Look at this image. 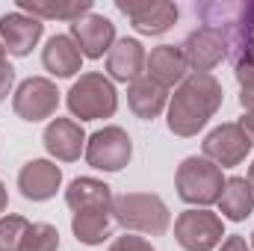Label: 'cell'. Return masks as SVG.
I'll use <instances>...</instances> for the list:
<instances>
[{
  "mask_svg": "<svg viewBox=\"0 0 254 251\" xmlns=\"http://www.w3.org/2000/svg\"><path fill=\"white\" fill-rule=\"evenodd\" d=\"M222 101H225L222 83L213 74H187V80L172 95L166 125L175 136H184V139L195 136L219 113Z\"/></svg>",
  "mask_w": 254,
  "mask_h": 251,
  "instance_id": "6da1fadb",
  "label": "cell"
},
{
  "mask_svg": "<svg viewBox=\"0 0 254 251\" xmlns=\"http://www.w3.org/2000/svg\"><path fill=\"white\" fill-rule=\"evenodd\" d=\"M113 222H119L125 231H139L151 237H163L169 231V207L154 192H125L113 195Z\"/></svg>",
  "mask_w": 254,
  "mask_h": 251,
  "instance_id": "7a4b0ae2",
  "label": "cell"
},
{
  "mask_svg": "<svg viewBox=\"0 0 254 251\" xmlns=\"http://www.w3.org/2000/svg\"><path fill=\"white\" fill-rule=\"evenodd\" d=\"M65 104H68L71 116L80 119V122L113 119L116 110H119V92H116L113 80L104 77L101 71H86V74H80V80H74V86L68 89Z\"/></svg>",
  "mask_w": 254,
  "mask_h": 251,
  "instance_id": "3957f363",
  "label": "cell"
},
{
  "mask_svg": "<svg viewBox=\"0 0 254 251\" xmlns=\"http://www.w3.org/2000/svg\"><path fill=\"white\" fill-rule=\"evenodd\" d=\"M225 181L228 178L222 175V169L216 163L204 160V157H187L178 166V175H175L178 198L192 204V207H201V210H207L210 204L219 201Z\"/></svg>",
  "mask_w": 254,
  "mask_h": 251,
  "instance_id": "277c9868",
  "label": "cell"
},
{
  "mask_svg": "<svg viewBox=\"0 0 254 251\" xmlns=\"http://www.w3.org/2000/svg\"><path fill=\"white\" fill-rule=\"evenodd\" d=\"M222 237H225L222 216H216L210 210L192 207L175 219V240L187 251H213L222 246Z\"/></svg>",
  "mask_w": 254,
  "mask_h": 251,
  "instance_id": "5b68a950",
  "label": "cell"
},
{
  "mask_svg": "<svg viewBox=\"0 0 254 251\" xmlns=\"http://www.w3.org/2000/svg\"><path fill=\"white\" fill-rule=\"evenodd\" d=\"M133 157V142L127 130L110 125L86 139V163L98 172H122Z\"/></svg>",
  "mask_w": 254,
  "mask_h": 251,
  "instance_id": "8992f818",
  "label": "cell"
},
{
  "mask_svg": "<svg viewBox=\"0 0 254 251\" xmlns=\"http://www.w3.org/2000/svg\"><path fill=\"white\" fill-rule=\"evenodd\" d=\"M60 107V92L48 77H27L12 98V110L24 122H45L57 113Z\"/></svg>",
  "mask_w": 254,
  "mask_h": 251,
  "instance_id": "52a82bcc",
  "label": "cell"
},
{
  "mask_svg": "<svg viewBox=\"0 0 254 251\" xmlns=\"http://www.w3.org/2000/svg\"><path fill=\"white\" fill-rule=\"evenodd\" d=\"M201 151H204V160L216 163L219 169H231L249 157L252 142L237 122H228V125H219L216 130L207 133V139L201 142Z\"/></svg>",
  "mask_w": 254,
  "mask_h": 251,
  "instance_id": "ba28073f",
  "label": "cell"
},
{
  "mask_svg": "<svg viewBox=\"0 0 254 251\" xmlns=\"http://www.w3.org/2000/svg\"><path fill=\"white\" fill-rule=\"evenodd\" d=\"M116 6L142 36H163L178 21V6L172 0H116Z\"/></svg>",
  "mask_w": 254,
  "mask_h": 251,
  "instance_id": "9c48e42d",
  "label": "cell"
},
{
  "mask_svg": "<svg viewBox=\"0 0 254 251\" xmlns=\"http://www.w3.org/2000/svg\"><path fill=\"white\" fill-rule=\"evenodd\" d=\"M219 33L228 45L234 74L254 71V0H243V9H240L237 21L228 24L225 30H219Z\"/></svg>",
  "mask_w": 254,
  "mask_h": 251,
  "instance_id": "30bf717a",
  "label": "cell"
},
{
  "mask_svg": "<svg viewBox=\"0 0 254 251\" xmlns=\"http://www.w3.org/2000/svg\"><path fill=\"white\" fill-rule=\"evenodd\" d=\"M184 60L192 68V74H210L216 65L228 57V45L222 39V33L210 30V27H198L187 36V42L181 45Z\"/></svg>",
  "mask_w": 254,
  "mask_h": 251,
  "instance_id": "8fae6325",
  "label": "cell"
},
{
  "mask_svg": "<svg viewBox=\"0 0 254 251\" xmlns=\"http://www.w3.org/2000/svg\"><path fill=\"white\" fill-rule=\"evenodd\" d=\"M71 39L80 48L83 57L89 60H101L104 54H110V48L116 45V24L104 15H83L77 21H71Z\"/></svg>",
  "mask_w": 254,
  "mask_h": 251,
  "instance_id": "7c38bea8",
  "label": "cell"
},
{
  "mask_svg": "<svg viewBox=\"0 0 254 251\" xmlns=\"http://www.w3.org/2000/svg\"><path fill=\"white\" fill-rule=\"evenodd\" d=\"M45 33V24L24 12H6L0 15V42L12 57H27Z\"/></svg>",
  "mask_w": 254,
  "mask_h": 251,
  "instance_id": "4fadbf2b",
  "label": "cell"
},
{
  "mask_svg": "<svg viewBox=\"0 0 254 251\" xmlns=\"http://www.w3.org/2000/svg\"><path fill=\"white\" fill-rule=\"evenodd\" d=\"M86 139L89 136L83 133V127L74 119H60V116L42 133V142H45L48 154L63 160V163H74V160H80V154H86Z\"/></svg>",
  "mask_w": 254,
  "mask_h": 251,
  "instance_id": "5bb4252c",
  "label": "cell"
},
{
  "mask_svg": "<svg viewBox=\"0 0 254 251\" xmlns=\"http://www.w3.org/2000/svg\"><path fill=\"white\" fill-rule=\"evenodd\" d=\"M63 184V169L51 160H30L18 172V189L27 201H48Z\"/></svg>",
  "mask_w": 254,
  "mask_h": 251,
  "instance_id": "9a60e30c",
  "label": "cell"
},
{
  "mask_svg": "<svg viewBox=\"0 0 254 251\" xmlns=\"http://www.w3.org/2000/svg\"><path fill=\"white\" fill-rule=\"evenodd\" d=\"M145 63H148V57H145L142 42L125 36V39H119V42L110 48V54H107V74H110L113 80H119V83H133V80L142 77Z\"/></svg>",
  "mask_w": 254,
  "mask_h": 251,
  "instance_id": "2e32d148",
  "label": "cell"
},
{
  "mask_svg": "<svg viewBox=\"0 0 254 251\" xmlns=\"http://www.w3.org/2000/svg\"><path fill=\"white\" fill-rule=\"evenodd\" d=\"M145 71L154 83H160L163 89L175 86V83H184L187 80V71L190 65L184 60V51L178 45H160L151 51L148 63H145Z\"/></svg>",
  "mask_w": 254,
  "mask_h": 251,
  "instance_id": "e0dca14e",
  "label": "cell"
},
{
  "mask_svg": "<svg viewBox=\"0 0 254 251\" xmlns=\"http://www.w3.org/2000/svg\"><path fill=\"white\" fill-rule=\"evenodd\" d=\"M71 231L83 246H101L113 237V207H86L71 213Z\"/></svg>",
  "mask_w": 254,
  "mask_h": 251,
  "instance_id": "ac0fdd59",
  "label": "cell"
},
{
  "mask_svg": "<svg viewBox=\"0 0 254 251\" xmlns=\"http://www.w3.org/2000/svg\"><path fill=\"white\" fill-rule=\"evenodd\" d=\"M127 104H130V110L142 122H154L166 110V104H169V89H163L151 77H139L127 89Z\"/></svg>",
  "mask_w": 254,
  "mask_h": 251,
  "instance_id": "d6986e66",
  "label": "cell"
},
{
  "mask_svg": "<svg viewBox=\"0 0 254 251\" xmlns=\"http://www.w3.org/2000/svg\"><path fill=\"white\" fill-rule=\"evenodd\" d=\"M42 65L54 77H74L83 68V54L71 36H51L42 51Z\"/></svg>",
  "mask_w": 254,
  "mask_h": 251,
  "instance_id": "ffe728a7",
  "label": "cell"
},
{
  "mask_svg": "<svg viewBox=\"0 0 254 251\" xmlns=\"http://www.w3.org/2000/svg\"><path fill=\"white\" fill-rule=\"evenodd\" d=\"M219 213L231 222H246L254 210V189L246 178H228L219 195Z\"/></svg>",
  "mask_w": 254,
  "mask_h": 251,
  "instance_id": "44dd1931",
  "label": "cell"
},
{
  "mask_svg": "<svg viewBox=\"0 0 254 251\" xmlns=\"http://www.w3.org/2000/svg\"><path fill=\"white\" fill-rule=\"evenodd\" d=\"M18 12L24 15H33L39 21H51V18H60V21H77L83 15L92 12V0H18Z\"/></svg>",
  "mask_w": 254,
  "mask_h": 251,
  "instance_id": "7402d4cb",
  "label": "cell"
},
{
  "mask_svg": "<svg viewBox=\"0 0 254 251\" xmlns=\"http://www.w3.org/2000/svg\"><path fill=\"white\" fill-rule=\"evenodd\" d=\"M65 204L71 207V213L86 207H113V189L95 178H77L65 189Z\"/></svg>",
  "mask_w": 254,
  "mask_h": 251,
  "instance_id": "603a6c76",
  "label": "cell"
},
{
  "mask_svg": "<svg viewBox=\"0 0 254 251\" xmlns=\"http://www.w3.org/2000/svg\"><path fill=\"white\" fill-rule=\"evenodd\" d=\"M21 251H60V231L48 222L30 225V231L21 243Z\"/></svg>",
  "mask_w": 254,
  "mask_h": 251,
  "instance_id": "cb8c5ba5",
  "label": "cell"
},
{
  "mask_svg": "<svg viewBox=\"0 0 254 251\" xmlns=\"http://www.w3.org/2000/svg\"><path fill=\"white\" fill-rule=\"evenodd\" d=\"M30 231V222L18 213L0 219V251H21V243Z\"/></svg>",
  "mask_w": 254,
  "mask_h": 251,
  "instance_id": "d4e9b609",
  "label": "cell"
},
{
  "mask_svg": "<svg viewBox=\"0 0 254 251\" xmlns=\"http://www.w3.org/2000/svg\"><path fill=\"white\" fill-rule=\"evenodd\" d=\"M110 251H157L145 237H133V234H125V237H119L113 246H110Z\"/></svg>",
  "mask_w": 254,
  "mask_h": 251,
  "instance_id": "484cf974",
  "label": "cell"
},
{
  "mask_svg": "<svg viewBox=\"0 0 254 251\" xmlns=\"http://www.w3.org/2000/svg\"><path fill=\"white\" fill-rule=\"evenodd\" d=\"M237 80H240V107L254 110V71L237 74Z\"/></svg>",
  "mask_w": 254,
  "mask_h": 251,
  "instance_id": "4316f807",
  "label": "cell"
},
{
  "mask_svg": "<svg viewBox=\"0 0 254 251\" xmlns=\"http://www.w3.org/2000/svg\"><path fill=\"white\" fill-rule=\"evenodd\" d=\"M12 83H15V68L6 63V60H0V101H6V98H9Z\"/></svg>",
  "mask_w": 254,
  "mask_h": 251,
  "instance_id": "83f0119b",
  "label": "cell"
},
{
  "mask_svg": "<svg viewBox=\"0 0 254 251\" xmlns=\"http://www.w3.org/2000/svg\"><path fill=\"white\" fill-rule=\"evenodd\" d=\"M219 251H252V249H249L246 237H237V234H234V237H228V240L222 243V249Z\"/></svg>",
  "mask_w": 254,
  "mask_h": 251,
  "instance_id": "f1b7e54d",
  "label": "cell"
},
{
  "mask_svg": "<svg viewBox=\"0 0 254 251\" xmlns=\"http://www.w3.org/2000/svg\"><path fill=\"white\" fill-rule=\"evenodd\" d=\"M237 125L243 127V133L249 136V142L254 145V110H246V113H243V119H240Z\"/></svg>",
  "mask_w": 254,
  "mask_h": 251,
  "instance_id": "f546056e",
  "label": "cell"
},
{
  "mask_svg": "<svg viewBox=\"0 0 254 251\" xmlns=\"http://www.w3.org/2000/svg\"><path fill=\"white\" fill-rule=\"evenodd\" d=\"M6 210V187H3V181H0V213Z\"/></svg>",
  "mask_w": 254,
  "mask_h": 251,
  "instance_id": "4dcf8cb0",
  "label": "cell"
},
{
  "mask_svg": "<svg viewBox=\"0 0 254 251\" xmlns=\"http://www.w3.org/2000/svg\"><path fill=\"white\" fill-rule=\"evenodd\" d=\"M249 184H252V189H254V163H252V169H249Z\"/></svg>",
  "mask_w": 254,
  "mask_h": 251,
  "instance_id": "1f68e13d",
  "label": "cell"
},
{
  "mask_svg": "<svg viewBox=\"0 0 254 251\" xmlns=\"http://www.w3.org/2000/svg\"><path fill=\"white\" fill-rule=\"evenodd\" d=\"M0 60H6V48H3V42H0Z\"/></svg>",
  "mask_w": 254,
  "mask_h": 251,
  "instance_id": "d6a6232c",
  "label": "cell"
},
{
  "mask_svg": "<svg viewBox=\"0 0 254 251\" xmlns=\"http://www.w3.org/2000/svg\"><path fill=\"white\" fill-rule=\"evenodd\" d=\"M252 249H254V234H252Z\"/></svg>",
  "mask_w": 254,
  "mask_h": 251,
  "instance_id": "836d02e7",
  "label": "cell"
}]
</instances>
